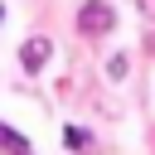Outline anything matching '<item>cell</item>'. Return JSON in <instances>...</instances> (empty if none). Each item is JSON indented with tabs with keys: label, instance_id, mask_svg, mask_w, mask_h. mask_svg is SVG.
<instances>
[{
	"label": "cell",
	"instance_id": "1",
	"mask_svg": "<svg viewBox=\"0 0 155 155\" xmlns=\"http://www.w3.org/2000/svg\"><path fill=\"white\" fill-rule=\"evenodd\" d=\"M78 29L92 34V39H97V34H111V29H116V10H111L107 0H87V5L78 10Z\"/></svg>",
	"mask_w": 155,
	"mask_h": 155
},
{
	"label": "cell",
	"instance_id": "3",
	"mask_svg": "<svg viewBox=\"0 0 155 155\" xmlns=\"http://www.w3.org/2000/svg\"><path fill=\"white\" fill-rule=\"evenodd\" d=\"M63 145H68V150H87V145H92V136H87L82 126H63Z\"/></svg>",
	"mask_w": 155,
	"mask_h": 155
},
{
	"label": "cell",
	"instance_id": "4",
	"mask_svg": "<svg viewBox=\"0 0 155 155\" xmlns=\"http://www.w3.org/2000/svg\"><path fill=\"white\" fill-rule=\"evenodd\" d=\"M0 136H5V150H10V155H29V140H24V136H19L15 126H5Z\"/></svg>",
	"mask_w": 155,
	"mask_h": 155
},
{
	"label": "cell",
	"instance_id": "2",
	"mask_svg": "<svg viewBox=\"0 0 155 155\" xmlns=\"http://www.w3.org/2000/svg\"><path fill=\"white\" fill-rule=\"evenodd\" d=\"M19 63H24L29 73H39V68L48 63V39H29V44L19 48Z\"/></svg>",
	"mask_w": 155,
	"mask_h": 155
}]
</instances>
